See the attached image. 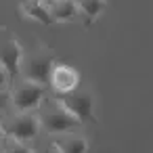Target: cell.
<instances>
[{
  "label": "cell",
  "instance_id": "6da1fadb",
  "mask_svg": "<svg viewBox=\"0 0 153 153\" xmlns=\"http://www.w3.org/2000/svg\"><path fill=\"white\" fill-rule=\"evenodd\" d=\"M40 126L46 134H63V132H74L82 126V122L65 109V105L55 97V99H44L40 109H38Z\"/></svg>",
  "mask_w": 153,
  "mask_h": 153
},
{
  "label": "cell",
  "instance_id": "7a4b0ae2",
  "mask_svg": "<svg viewBox=\"0 0 153 153\" xmlns=\"http://www.w3.org/2000/svg\"><path fill=\"white\" fill-rule=\"evenodd\" d=\"M55 67V57L51 51H34V53H23L21 57V67L19 76L23 80H32L38 84H51V74Z\"/></svg>",
  "mask_w": 153,
  "mask_h": 153
},
{
  "label": "cell",
  "instance_id": "3957f363",
  "mask_svg": "<svg viewBox=\"0 0 153 153\" xmlns=\"http://www.w3.org/2000/svg\"><path fill=\"white\" fill-rule=\"evenodd\" d=\"M2 128L7 136H13L23 143L34 140L42 130L38 113H32V111H17L9 117H2Z\"/></svg>",
  "mask_w": 153,
  "mask_h": 153
},
{
  "label": "cell",
  "instance_id": "277c9868",
  "mask_svg": "<svg viewBox=\"0 0 153 153\" xmlns=\"http://www.w3.org/2000/svg\"><path fill=\"white\" fill-rule=\"evenodd\" d=\"M44 99H46L44 84L21 78L17 84L11 86V103L17 111H36L40 109Z\"/></svg>",
  "mask_w": 153,
  "mask_h": 153
},
{
  "label": "cell",
  "instance_id": "5b68a950",
  "mask_svg": "<svg viewBox=\"0 0 153 153\" xmlns=\"http://www.w3.org/2000/svg\"><path fill=\"white\" fill-rule=\"evenodd\" d=\"M57 99L65 105L67 111H71L80 122H86V120H92V97L88 92H82V90H74V92H67V94H57Z\"/></svg>",
  "mask_w": 153,
  "mask_h": 153
},
{
  "label": "cell",
  "instance_id": "8992f818",
  "mask_svg": "<svg viewBox=\"0 0 153 153\" xmlns=\"http://www.w3.org/2000/svg\"><path fill=\"white\" fill-rule=\"evenodd\" d=\"M80 84V76L71 65L65 63H55L53 74H51V88L55 90V94H67L74 92Z\"/></svg>",
  "mask_w": 153,
  "mask_h": 153
},
{
  "label": "cell",
  "instance_id": "52a82bcc",
  "mask_svg": "<svg viewBox=\"0 0 153 153\" xmlns=\"http://www.w3.org/2000/svg\"><path fill=\"white\" fill-rule=\"evenodd\" d=\"M21 57H23V51L19 46L17 40L9 38V40H2L0 42V63H2L11 76V86L15 84V78L19 76V67H21Z\"/></svg>",
  "mask_w": 153,
  "mask_h": 153
},
{
  "label": "cell",
  "instance_id": "ba28073f",
  "mask_svg": "<svg viewBox=\"0 0 153 153\" xmlns=\"http://www.w3.org/2000/svg\"><path fill=\"white\" fill-rule=\"evenodd\" d=\"M53 143L59 149V153H86L88 151V140L82 134H76V130L53 134Z\"/></svg>",
  "mask_w": 153,
  "mask_h": 153
},
{
  "label": "cell",
  "instance_id": "9c48e42d",
  "mask_svg": "<svg viewBox=\"0 0 153 153\" xmlns=\"http://www.w3.org/2000/svg\"><path fill=\"white\" fill-rule=\"evenodd\" d=\"M42 2L46 4L55 21H69L80 13L76 0H42Z\"/></svg>",
  "mask_w": 153,
  "mask_h": 153
},
{
  "label": "cell",
  "instance_id": "30bf717a",
  "mask_svg": "<svg viewBox=\"0 0 153 153\" xmlns=\"http://www.w3.org/2000/svg\"><path fill=\"white\" fill-rule=\"evenodd\" d=\"M21 9H23V13H25L27 17H32L34 21L42 23V25H53V23H57L55 17L51 15V11L46 9V4L42 2V0H23V2H21Z\"/></svg>",
  "mask_w": 153,
  "mask_h": 153
},
{
  "label": "cell",
  "instance_id": "8fae6325",
  "mask_svg": "<svg viewBox=\"0 0 153 153\" xmlns=\"http://www.w3.org/2000/svg\"><path fill=\"white\" fill-rule=\"evenodd\" d=\"M82 15H86V21L90 23L94 17H99L105 11V0H76Z\"/></svg>",
  "mask_w": 153,
  "mask_h": 153
},
{
  "label": "cell",
  "instance_id": "7c38bea8",
  "mask_svg": "<svg viewBox=\"0 0 153 153\" xmlns=\"http://www.w3.org/2000/svg\"><path fill=\"white\" fill-rule=\"evenodd\" d=\"M2 153H34V151H32V147H27V143L17 140L13 136H7L4 145H2Z\"/></svg>",
  "mask_w": 153,
  "mask_h": 153
},
{
  "label": "cell",
  "instance_id": "4fadbf2b",
  "mask_svg": "<svg viewBox=\"0 0 153 153\" xmlns=\"http://www.w3.org/2000/svg\"><path fill=\"white\" fill-rule=\"evenodd\" d=\"M7 90H11V76L7 67L0 63V92H7Z\"/></svg>",
  "mask_w": 153,
  "mask_h": 153
},
{
  "label": "cell",
  "instance_id": "5bb4252c",
  "mask_svg": "<svg viewBox=\"0 0 153 153\" xmlns=\"http://www.w3.org/2000/svg\"><path fill=\"white\" fill-rule=\"evenodd\" d=\"M32 151H34V153H59V149H57V147H55V143H53V138H51V140H46V143L36 145Z\"/></svg>",
  "mask_w": 153,
  "mask_h": 153
},
{
  "label": "cell",
  "instance_id": "9a60e30c",
  "mask_svg": "<svg viewBox=\"0 0 153 153\" xmlns=\"http://www.w3.org/2000/svg\"><path fill=\"white\" fill-rule=\"evenodd\" d=\"M11 103V92H0V111H4Z\"/></svg>",
  "mask_w": 153,
  "mask_h": 153
},
{
  "label": "cell",
  "instance_id": "2e32d148",
  "mask_svg": "<svg viewBox=\"0 0 153 153\" xmlns=\"http://www.w3.org/2000/svg\"><path fill=\"white\" fill-rule=\"evenodd\" d=\"M4 138H7V134H4V128H2V117H0V153H2V145H4Z\"/></svg>",
  "mask_w": 153,
  "mask_h": 153
}]
</instances>
